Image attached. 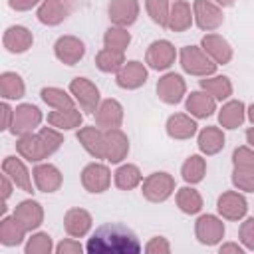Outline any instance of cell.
I'll use <instances>...</instances> for the list:
<instances>
[{
  "instance_id": "obj_46",
  "label": "cell",
  "mask_w": 254,
  "mask_h": 254,
  "mask_svg": "<svg viewBox=\"0 0 254 254\" xmlns=\"http://www.w3.org/2000/svg\"><path fill=\"white\" fill-rule=\"evenodd\" d=\"M145 252L147 254H169L171 252V242L165 236H153L145 244Z\"/></svg>"
},
{
  "instance_id": "obj_18",
  "label": "cell",
  "mask_w": 254,
  "mask_h": 254,
  "mask_svg": "<svg viewBox=\"0 0 254 254\" xmlns=\"http://www.w3.org/2000/svg\"><path fill=\"white\" fill-rule=\"evenodd\" d=\"M107 16L113 26L129 28L139 18V2L137 0H111L107 6Z\"/></svg>"
},
{
  "instance_id": "obj_1",
  "label": "cell",
  "mask_w": 254,
  "mask_h": 254,
  "mask_svg": "<svg viewBox=\"0 0 254 254\" xmlns=\"http://www.w3.org/2000/svg\"><path fill=\"white\" fill-rule=\"evenodd\" d=\"M85 250L89 254H139L143 246L127 224L107 222L87 238Z\"/></svg>"
},
{
  "instance_id": "obj_39",
  "label": "cell",
  "mask_w": 254,
  "mask_h": 254,
  "mask_svg": "<svg viewBox=\"0 0 254 254\" xmlns=\"http://www.w3.org/2000/svg\"><path fill=\"white\" fill-rule=\"evenodd\" d=\"M40 95H42V101L46 105H50L52 109H71V107H75L73 105V101H75L73 95L64 91L62 87H44L40 91Z\"/></svg>"
},
{
  "instance_id": "obj_28",
  "label": "cell",
  "mask_w": 254,
  "mask_h": 254,
  "mask_svg": "<svg viewBox=\"0 0 254 254\" xmlns=\"http://www.w3.org/2000/svg\"><path fill=\"white\" fill-rule=\"evenodd\" d=\"M75 137L81 143V147L93 159H105V153H103V129L101 127H95V125L79 127Z\"/></svg>"
},
{
  "instance_id": "obj_47",
  "label": "cell",
  "mask_w": 254,
  "mask_h": 254,
  "mask_svg": "<svg viewBox=\"0 0 254 254\" xmlns=\"http://www.w3.org/2000/svg\"><path fill=\"white\" fill-rule=\"evenodd\" d=\"M83 246L79 244V240H75L73 236L64 238L58 246H56V254H81Z\"/></svg>"
},
{
  "instance_id": "obj_20",
  "label": "cell",
  "mask_w": 254,
  "mask_h": 254,
  "mask_svg": "<svg viewBox=\"0 0 254 254\" xmlns=\"http://www.w3.org/2000/svg\"><path fill=\"white\" fill-rule=\"evenodd\" d=\"M14 216L24 224V228L28 232H34L42 226L44 222V206L34 200V198H28V200H22L16 204L14 208Z\"/></svg>"
},
{
  "instance_id": "obj_30",
  "label": "cell",
  "mask_w": 254,
  "mask_h": 254,
  "mask_svg": "<svg viewBox=\"0 0 254 254\" xmlns=\"http://www.w3.org/2000/svg\"><path fill=\"white\" fill-rule=\"evenodd\" d=\"M246 119V105L240 99L226 101L218 111V123L222 129H238Z\"/></svg>"
},
{
  "instance_id": "obj_5",
  "label": "cell",
  "mask_w": 254,
  "mask_h": 254,
  "mask_svg": "<svg viewBox=\"0 0 254 254\" xmlns=\"http://www.w3.org/2000/svg\"><path fill=\"white\" fill-rule=\"evenodd\" d=\"M42 119H44V115H42L40 107H36V105H32V103H20V105H16V109H14V119H12L10 133L16 135V137L34 133V131L40 127Z\"/></svg>"
},
{
  "instance_id": "obj_43",
  "label": "cell",
  "mask_w": 254,
  "mask_h": 254,
  "mask_svg": "<svg viewBox=\"0 0 254 254\" xmlns=\"http://www.w3.org/2000/svg\"><path fill=\"white\" fill-rule=\"evenodd\" d=\"M232 185L242 192H254V169H234Z\"/></svg>"
},
{
  "instance_id": "obj_26",
  "label": "cell",
  "mask_w": 254,
  "mask_h": 254,
  "mask_svg": "<svg viewBox=\"0 0 254 254\" xmlns=\"http://www.w3.org/2000/svg\"><path fill=\"white\" fill-rule=\"evenodd\" d=\"M185 107H187L189 115H192L194 119H206L216 111V99L212 95H208L206 91L198 89V91H190L187 95Z\"/></svg>"
},
{
  "instance_id": "obj_6",
  "label": "cell",
  "mask_w": 254,
  "mask_h": 254,
  "mask_svg": "<svg viewBox=\"0 0 254 254\" xmlns=\"http://www.w3.org/2000/svg\"><path fill=\"white\" fill-rule=\"evenodd\" d=\"M69 93L85 113H95L101 103L97 85L87 77H73L69 81Z\"/></svg>"
},
{
  "instance_id": "obj_21",
  "label": "cell",
  "mask_w": 254,
  "mask_h": 254,
  "mask_svg": "<svg viewBox=\"0 0 254 254\" xmlns=\"http://www.w3.org/2000/svg\"><path fill=\"white\" fill-rule=\"evenodd\" d=\"M95 115V123L97 127L101 129H115V127H121L123 123V105L117 101V99H103L97 107V111L93 113Z\"/></svg>"
},
{
  "instance_id": "obj_13",
  "label": "cell",
  "mask_w": 254,
  "mask_h": 254,
  "mask_svg": "<svg viewBox=\"0 0 254 254\" xmlns=\"http://www.w3.org/2000/svg\"><path fill=\"white\" fill-rule=\"evenodd\" d=\"M216 210L226 220H242L248 212V200L238 190H224L216 200Z\"/></svg>"
},
{
  "instance_id": "obj_10",
  "label": "cell",
  "mask_w": 254,
  "mask_h": 254,
  "mask_svg": "<svg viewBox=\"0 0 254 254\" xmlns=\"http://www.w3.org/2000/svg\"><path fill=\"white\" fill-rule=\"evenodd\" d=\"M185 93H187V83H185L181 73L169 71V73L159 77V81H157V97L163 103L177 105V103L183 101Z\"/></svg>"
},
{
  "instance_id": "obj_11",
  "label": "cell",
  "mask_w": 254,
  "mask_h": 254,
  "mask_svg": "<svg viewBox=\"0 0 254 254\" xmlns=\"http://www.w3.org/2000/svg\"><path fill=\"white\" fill-rule=\"evenodd\" d=\"M103 153L105 161L111 165L121 163L129 155V139L119 127L103 129Z\"/></svg>"
},
{
  "instance_id": "obj_22",
  "label": "cell",
  "mask_w": 254,
  "mask_h": 254,
  "mask_svg": "<svg viewBox=\"0 0 254 254\" xmlns=\"http://www.w3.org/2000/svg\"><path fill=\"white\" fill-rule=\"evenodd\" d=\"M165 129H167V135H169L171 139H175V141H187V139H190V137L196 135L198 125H196V121H194L190 115H187V113H173V115L167 119Z\"/></svg>"
},
{
  "instance_id": "obj_4",
  "label": "cell",
  "mask_w": 254,
  "mask_h": 254,
  "mask_svg": "<svg viewBox=\"0 0 254 254\" xmlns=\"http://www.w3.org/2000/svg\"><path fill=\"white\" fill-rule=\"evenodd\" d=\"M141 192L149 202H165L175 192V177L165 171L151 173L149 177L143 179Z\"/></svg>"
},
{
  "instance_id": "obj_36",
  "label": "cell",
  "mask_w": 254,
  "mask_h": 254,
  "mask_svg": "<svg viewBox=\"0 0 254 254\" xmlns=\"http://www.w3.org/2000/svg\"><path fill=\"white\" fill-rule=\"evenodd\" d=\"M175 200H177V206L181 212L185 214H198L202 210V196L196 189L192 187H183L177 190L175 194Z\"/></svg>"
},
{
  "instance_id": "obj_50",
  "label": "cell",
  "mask_w": 254,
  "mask_h": 254,
  "mask_svg": "<svg viewBox=\"0 0 254 254\" xmlns=\"http://www.w3.org/2000/svg\"><path fill=\"white\" fill-rule=\"evenodd\" d=\"M244 246H240L238 242H224V244H220V248H218V252L220 254H228V252H232V254H244Z\"/></svg>"
},
{
  "instance_id": "obj_51",
  "label": "cell",
  "mask_w": 254,
  "mask_h": 254,
  "mask_svg": "<svg viewBox=\"0 0 254 254\" xmlns=\"http://www.w3.org/2000/svg\"><path fill=\"white\" fill-rule=\"evenodd\" d=\"M12 187H16L14 181H12L6 173H2V200H4V202L10 198V194H12Z\"/></svg>"
},
{
  "instance_id": "obj_33",
  "label": "cell",
  "mask_w": 254,
  "mask_h": 254,
  "mask_svg": "<svg viewBox=\"0 0 254 254\" xmlns=\"http://www.w3.org/2000/svg\"><path fill=\"white\" fill-rule=\"evenodd\" d=\"M200 89L212 95L216 101H224L232 95V81L226 75H208L200 79Z\"/></svg>"
},
{
  "instance_id": "obj_8",
  "label": "cell",
  "mask_w": 254,
  "mask_h": 254,
  "mask_svg": "<svg viewBox=\"0 0 254 254\" xmlns=\"http://www.w3.org/2000/svg\"><path fill=\"white\" fill-rule=\"evenodd\" d=\"M192 16H194V24L202 32H212V30L220 28L224 22L222 8L212 0H194Z\"/></svg>"
},
{
  "instance_id": "obj_16",
  "label": "cell",
  "mask_w": 254,
  "mask_h": 254,
  "mask_svg": "<svg viewBox=\"0 0 254 254\" xmlns=\"http://www.w3.org/2000/svg\"><path fill=\"white\" fill-rule=\"evenodd\" d=\"M69 12H71V0H42L36 18L44 26H58L69 16Z\"/></svg>"
},
{
  "instance_id": "obj_19",
  "label": "cell",
  "mask_w": 254,
  "mask_h": 254,
  "mask_svg": "<svg viewBox=\"0 0 254 254\" xmlns=\"http://www.w3.org/2000/svg\"><path fill=\"white\" fill-rule=\"evenodd\" d=\"M200 48L210 56V60L218 65H226L232 60V48L228 44L226 38H222L220 34H204L200 40Z\"/></svg>"
},
{
  "instance_id": "obj_42",
  "label": "cell",
  "mask_w": 254,
  "mask_h": 254,
  "mask_svg": "<svg viewBox=\"0 0 254 254\" xmlns=\"http://www.w3.org/2000/svg\"><path fill=\"white\" fill-rule=\"evenodd\" d=\"M145 8H147L149 18L159 28H167V24H169V12H171L169 0H145Z\"/></svg>"
},
{
  "instance_id": "obj_9",
  "label": "cell",
  "mask_w": 254,
  "mask_h": 254,
  "mask_svg": "<svg viewBox=\"0 0 254 254\" xmlns=\"http://www.w3.org/2000/svg\"><path fill=\"white\" fill-rule=\"evenodd\" d=\"M175 60H177V50L169 40H155L149 44L145 52V64L157 71L169 69L175 64Z\"/></svg>"
},
{
  "instance_id": "obj_40",
  "label": "cell",
  "mask_w": 254,
  "mask_h": 254,
  "mask_svg": "<svg viewBox=\"0 0 254 254\" xmlns=\"http://www.w3.org/2000/svg\"><path fill=\"white\" fill-rule=\"evenodd\" d=\"M129 44H131V34L123 26H109L103 34V46L109 50L125 52L129 48Z\"/></svg>"
},
{
  "instance_id": "obj_37",
  "label": "cell",
  "mask_w": 254,
  "mask_h": 254,
  "mask_svg": "<svg viewBox=\"0 0 254 254\" xmlns=\"http://www.w3.org/2000/svg\"><path fill=\"white\" fill-rule=\"evenodd\" d=\"M206 175V159L202 155H190L181 167V177L189 185H196Z\"/></svg>"
},
{
  "instance_id": "obj_29",
  "label": "cell",
  "mask_w": 254,
  "mask_h": 254,
  "mask_svg": "<svg viewBox=\"0 0 254 254\" xmlns=\"http://www.w3.org/2000/svg\"><path fill=\"white\" fill-rule=\"evenodd\" d=\"M28 230L24 228V224L12 214V216H2L0 220V244L2 246H20L26 238Z\"/></svg>"
},
{
  "instance_id": "obj_52",
  "label": "cell",
  "mask_w": 254,
  "mask_h": 254,
  "mask_svg": "<svg viewBox=\"0 0 254 254\" xmlns=\"http://www.w3.org/2000/svg\"><path fill=\"white\" fill-rule=\"evenodd\" d=\"M246 141H248V145L254 149V127L246 129Z\"/></svg>"
},
{
  "instance_id": "obj_27",
  "label": "cell",
  "mask_w": 254,
  "mask_h": 254,
  "mask_svg": "<svg viewBox=\"0 0 254 254\" xmlns=\"http://www.w3.org/2000/svg\"><path fill=\"white\" fill-rule=\"evenodd\" d=\"M224 133L220 127H214V125H208V127H202L198 131V137H196V147L202 155L206 157H212L216 153H220L224 149Z\"/></svg>"
},
{
  "instance_id": "obj_24",
  "label": "cell",
  "mask_w": 254,
  "mask_h": 254,
  "mask_svg": "<svg viewBox=\"0 0 254 254\" xmlns=\"http://www.w3.org/2000/svg\"><path fill=\"white\" fill-rule=\"evenodd\" d=\"M93 226V218L91 214L85 210V208H69L64 216V228L67 232V236H73V238H83Z\"/></svg>"
},
{
  "instance_id": "obj_41",
  "label": "cell",
  "mask_w": 254,
  "mask_h": 254,
  "mask_svg": "<svg viewBox=\"0 0 254 254\" xmlns=\"http://www.w3.org/2000/svg\"><path fill=\"white\" fill-rule=\"evenodd\" d=\"M54 250H56V246L48 232H34L24 244L26 254H52Z\"/></svg>"
},
{
  "instance_id": "obj_12",
  "label": "cell",
  "mask_w": 254,
  "mask_h": 254,
  "mask_svg": "<svg viewBox=\"0 0 254 254\" xmlns=\"http://www.w3.org/2000/svg\"><path fill=\"white\" fill-rule=\"evenodd\" d=\"M81 185L87 192H105L111 185V171L103 163H89L81 171Z\"/></svg>"
},
{
  "instance_id": "obj_45",
  "label": "cell",
  "mask_w": 254,
  "mask_h": 254,
  "mask_svg": "<svg viewBox=\"0 0 254 254\" xmlns=\"http://www.w3.org/2000/svg\"><path fill=\"white\" fill-rule=\"evenodd\" d=\"M238 238H240V242H242V246H244L246 250H254V216L246 218V220L240 224Z\"/></svg>"
},
{
  "instance_id": "obj_38",
  "label": "cell",
  "mask_w": 254,
  "mask_h": 254,
  "mask_svg": "<svg viewBox=\"0 0 254 254\" xmlns=\"http://www.w3.org/2000/svg\"><path fill=\"white\" fill-rule=\"evenodd\" d=\"M123 64H125V56L123 52H117V50L103 48L95 56V65L103 73H117L123 67Z\"/></svg>"
},
{
  "instance_id": "obj_23",
  "label": "cell",
  "mask_w": 254,
  "mask_h": 254,
  "mask_svg": "<svg viewBox=\"0 0 254 254\" xmlns=\"http://www.w3.org/2000/svg\"><path fill=\"white\" fill-rule=\"evenodd\" d=\"M2 173H6L12 181H14V185L20 189V190H24V192H28V194H32L34 192V187H32V175H30V171L26 169V165L22 163V159H18V157H6L4 161H2Z\"/></svg>"
},
{
  "instance_id": "obj_34",
  "label": "cell",
  "mask_w": 254,
  "mask_h": 254,
  "mask_svg": "<svg viewBox=\"0 0 254 254\" xmlns=\"http://www.w3.org/2000/svg\"><path fill=\"white\" fill-rule=\"evenodd\" d=\"M0 93L8 99H22L26 93V83L16 71H2L0 73Z\"/></svg>"
},
{
  "instance_id": "obj_7",
  "label": "cell",
  "mask_w": 254,
  "mask_h": 254,
  "mask_svg": "<svg viewBox=\"0 0 254 254\" xmlns=\"http://www.w3.org/2000/svg\"><path fill=\"white\" fill-rule=\"evenodd\" d=\"M224 222L216 214H200L194 222V236L204 246H216L224 238Z\"/></svg>"
},
{
  "instance_id": "obj_14",
  "label": "cell",
  "mask_w": 254,
  "mask_h": 254,
  "mask_svg": "<svg viewBox=\"0 0 254 254\" xmlns=\"http://www.w3.org/2000/svg\"><path fill=\"white\" fill-rule=\"evenodd\" d=\"M54 56L65 65H75L85 56V44L75 36H60L54 44Z\"/></svg>"
},
{
  "instance_id": "obj_32",
  "label": "cell",
  "mask_w": 254,
  "mask_h": 254,
  "mask_svg": "<svg viewBox=\"0 0 254 254\" xmlns=\"http://www.w3.org/2000/svg\"><path fill=\"white\" fill-rule=\"evenodd\" d=\"M83 121V115L79 113V109L71 107V109H54L48 113V123L60 131H71L77 129Z\"/></svg>"
},
{
  "instance_id": "obj_48",
  "label": "cell",
  "mask_w": 254,
  "mask_h": 254,
  "mask_svg": "<svg viewBox=\"0 0 254 254\" xmlns=\"http://www.w3.org/2000/svg\"><path fill=\"white\" fill-rule=\"evenodd\" d=\"M40 4H42V0H8V6L16 12H26V10H32Z\"/></svg>"
},
{
  "instance_id": "obj_35",
  "label": "cell",
  "mask_w": 254,
  "mask_h": 254,
  "mask_svg": "<svg viewBox=\"0 0 254 254\" xmlns=\"http://www.w3.org/2000/svg\"><path fill=\"white\" fill-rule=\"evenodd\" d=\"M113 183L121 190H131L143 183V175L137 165L125 163V165H119V169L113 173Z\"/></svg>"
},
{
  "instance_id": "obj_53",
  "label": "cell",
  "mask_w": 254,
  "mask_h": 254,
  "mask_svg": "<svg viewBox=\"0 0 254 254\" xmlns=\"http://www.w3.org/2000/svg\"><path fill=\"white\" fill-rule=\"evenodd\" d=\"M246 117H248V121L254 125V103H252L250 107H246Z\"/></svg>"
},
{
  "instance_id": "obj_54",
  "label": "cell",
  "mask_w": 254,
  "mask_h": 254,
  "mask_svg": "<svg viewBox=\"0 0 254 254\" xmlns=\"http://www.w3.org/2000/svg\"><path fill=\"white\" fill-rule=\"evenodd\" d=\"M212 2H216L220 8H230L234 4V0H212Z\"/></svg>"
},
{
  "instance_id": "obj_3",
  "label": "cell",
  "mask_w": 254,
  "mask_h": 254,
  "mask_svg": "<svg viewBox=\"0 0 254 254\" xmlns=\"http://www.w3.org/2000/svg\"><path fill=\"white\" fill-rule=\"evenodd\" d=\"M179 62L185 73L196 75V77H208L214 75L218 64L210 60V56L200 46H185L179 52Z\"/></svg>"
},
{
  "instance_id": "obj_49",
  "label": "cell",
  "mask_w": 254,
  "mask_h": 254,
  "mask_svg": "<svg viewBox=\"0 0 254 254\" xmlns=\"http://www.w3.org/2000/svg\"><path fill=\"white\" fill-rule=\"evenodd\" d=\"M0 111H2V127L0 129H8L10 131V127H12V119H14V109L8 105V101H4L2 105H0Z\"/></svg>"
},
{
  "instance_id": "obj_31",
  "label": "cell",
  "mask_w": 254,
  "mask_h": 254,
  "mask_svg": "<svg viewBox=\"0 0 254 254\" xmlns=\"http://www.w3.org/2000/svg\"><path fill=\"white\" fill-rule=\"evenodd\" d=\"M192 10L190 4L187 0H175V4H171V12H169V24L167 28L171 32H187L192 26Z\"/></svg>"
},
{
  "instance_id": "obj_25",
  "label": "cell",
  "mask_w": 254,
  "mask_h": 254,
  "mask_svg": "<svg viewBox=\"0 0 254 254\" xmlns=\"http://www.w3.org/2000/svg\"><path fill=\"white\" fill-rule=\"evenodd\" d=\"M2 44L10 54H24L32 48L34 36L26 26H10L2 36Z\"/></svg>"
},
{
  "instance_id": "obj_2",
  "label": "cell",
  "mask_w": 254,
  "mask_h": 254,
  "mask_svg": "<svg viewBox=\"0 0 254 254\" xmlns=\"http://www.w3.org/2000/svg\"><path fill=\"white\" fill-rule=\"evenodd\" d=\"M64 143V135L56 127H40L34 133L22 135L16 141V151L22 159L30 163H42L52 157Z\"/></svg>"
},
{
  "instance_id": "obj_15",
  "label": "cell",
  "mask_w": 254,
  "mask_h": 254,
  "mask_svg": "<svg viewBox=\"0 0 254 254\" xmlns=\"http://www.w3.org/2000/svg\"><path fill=\"white\" fill-rule=\"evenodd\" d=\"M32 177H34L36 189L40 192H46V194L60 190V187L64 183L62 171L56 165H52V163H38L34 167V171H32Z\"/></svg>"
},
{
  "instance_id": "obj_17",
  "label": "cell",
  "mask_w": 254,
  "mask_h": 254,
  "mask_svg": "<svg viewBox=\"0 0 254 254\" xmlns=\"http://www.w3.org/2000/svg\"><path fill=\"white\" fill-rule=\"evenodd\" d=\"M147 75H149V71H147L145 64L131 60V62H125L123 67L115 73V81L121 89L131 91V89H139L141 85H145Z\"/></svg>"
},
{
  "instance_id": "obj_44",
  "label": "cell",
  "mask_w": 254,
  "mask_h": 254,
  "mask_svg": "<svg viewBox=\"0 0 254 254\" xmlns=\"http://www.w3.org/2000/svg\"><path fill=\"white\" fill-rule=\"evenodd\" d=\"M234 169H254V149L252 147H236L232 151Z\"/></svg>"
}]
</instances>
